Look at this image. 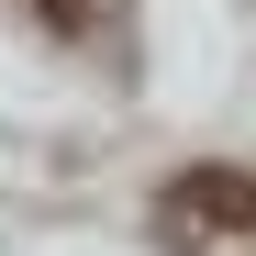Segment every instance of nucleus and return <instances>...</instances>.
Returning a JSON list of instances; mask_svg holds the SVG:
<instances>
[{
    "label": "nucleus",
    "mask_w": 256,
    "mask_h": 256,
    "mask_svg": "<svg viewBox=\"0 0 256 256\" xmlns=\"http://www.w3.org/2000/svg\"><path fill=\"white\" fill-rule=\"evenodd\" d=\"M223 234H256V178H245V167H178V178L156 190V245L200 256Z\"/></svg>",
    "instance_id": "1"
}]
</instances>
